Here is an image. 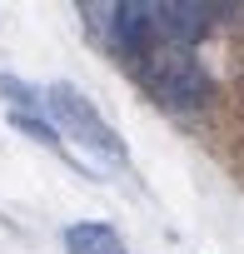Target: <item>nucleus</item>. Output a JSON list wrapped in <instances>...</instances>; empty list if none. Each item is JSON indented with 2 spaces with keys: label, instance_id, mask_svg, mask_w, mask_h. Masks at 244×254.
<instances>
[{
  "label": "nucleus",
  "instance_id": "obj_1",
  "mask_svg": "<svg viewBox=\"0 0 244 254\" xmlns=\"http://www.w3.org/2000/svg\"><path fill=\"white\" fill-rule=\"evenodd\" d=\"M40 110L50 115L55 135H70L80 140V150L100 155V160H125V140L110 130V120L95 110V100L85 90H75L70 80H55L45 95H40Z\"/></svg>",
  "mask_w": 244,
  "mask_h": 254
},
{
  "label": "nucleus",
  "instance_id": "obj_2",
  "mask_svg": "<svg viewBox=\"0 0 244 254\" xmlns=\"http://www.w3.org/2000/svg\"><path fill=\"white\" fill-rule=\"evenodd\" d=\"M140 80L155 95V105H165V110H199L214 95V80L199 65V55L194 50H175V45L170 50H150L140 60Z\"/></svg>",
  "mask_w": 244,
  "mask_h": 254
},
{
  "label": "nucleus",
  "instance_id": "obj_3",
  "mask_svg": "<svg viewBox=\"0 0 244 254\" xmlns=\"http://www.w3.org/2000/svg\"><path fill=\"white\" fill-rule=\"evenodd\" d=\"M209 5L199 0H150V20H155V40L165 35L175 50H189L204 30H209Z\"/></svg>",
  "mask_w": 244,
  "mask_h": 254
},
{
  "label": "nucleus",
  "instance_id": "obj_4",
  "mask_svg": "<svg viewBox=\"0 0 244 254\" xmlns=\"http://www.w3.org/2000/svg\"><path fill=\"white\" fill-rule=\"evenodd\" d=\"M110 15V30H115V45L125 60H145L155 50V20H150V0H120V5L105 10Z\"/></svg>",
  "mask_w": 244,
  "mask_h": 254
},
{
  "label": "nucleus",
  "instance_id": "obj_5",
  "mask_svg": "<svg viewBox=\"0 0 244 254\" xmlns=\"http://www.w3.org/2000/svg\"><path fill=\"white\" fill-rule=\"evenodd\" d=\"M65 249L70 254H125V239L105 219H80V224L65 229Z\"/></svg>",
  "mask_w": 244,
  "mask_h": 254
},
{
  "label": "nucleus",
  "instance_id": "obj_6",
  "mask_svg": "<svg viewBox=\"0 0 244 254\" xmlns=\"http://www.w3.org/2000/svg\"><path fill=\"white\" fill-rule=\"evenodd\" d=\"M0 95L10 100V115H40V90L15 75H0Z\"/></svg>",
  "mask_w": 244,
  "mask_h": 254
},
{
  "label": "nucleus",
  "instance_id": "obj_7",
  "mask_svg": "<svg viewBox=\"0 0 244 254\" xmlns=\"http://www.w3.org/2000/svg\"><path fill=\"white\" fill-rule=\"evenodd\" d=\"M10 125H15L20 135L40 140V145H60V135H55V125H50L45 115H10Z\"/></svg>",
  "mask_w": 244,
  "mask_h": 254
}]
</instances>
